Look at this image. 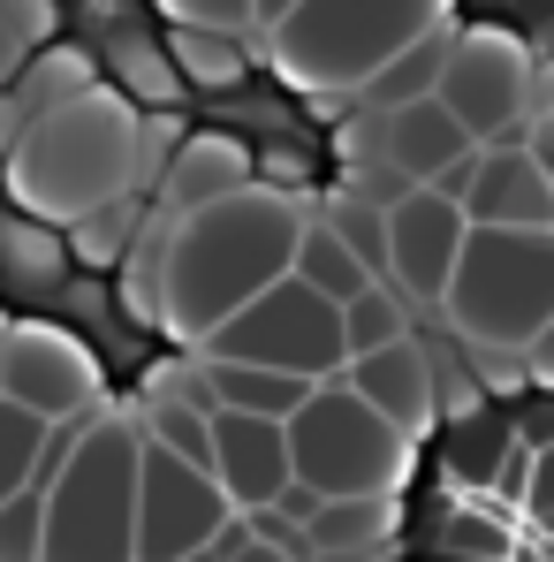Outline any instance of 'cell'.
<instances>
[{"mask_svg":"<svg viewBox=\"0 0 554 562\" xmlns=\"http://www.w3.org/2000/svg\"><path fill=\"white\" fill-rule=\"evenodd\" d=\"M152 122L145 106L114 92V85H92V92L46 99L23 114L15 145L0 153V183L15 190L23 205H38L46 221H69L84 228L99 213H114L129 190H145L160 176V153H152Z\"/></svg>","mask_w":554,"mask_h":562,"instance_id":"cell-1","label":"cell"},{"mask_svg":"<svg viewBox=\"0 0 554 562\" xmlns=\"http://www.w3.org/2000/svg\"><path fill=\"white\" fill-rule=\"evenodd\" d=\"M304 198H281L267 183H236L205 205L168 213L160 228V327L176 342H197L221 312H236L259 281L289 267Z\"/></svg>","mask_w":554,"mask_h":562,"instance_id":"cell-2","label":"cell"},{"mask_svg":"<svg viewBox=\"0 0 554 562\" xmlns=\"http://www.w3.org/2000/svg\"><path fill=\"white\" fill-rule=\"evenodd\" d=\"M547 296H554V236L540 221H463L456 267L441 289V319L463 350L524 358V373H547Z\"/></svg>","mask_w":554,"mask_h":562,"instance_id":"cell-3","label":"cell"},{"mask_svg":"<svg viewBox=\"0 0 554 562\" xmlns=\"http://www.w3.org/2000/svg\"><path fill=\"white\" fill-rule=\"evenodd\" d=\"M129 486H137V418H114V411L77 418L61 464L46 479L38 555L122 562L129 555Z\"/></svg>","mask_w":554,"mask_h":562,"instance_id":"cell-4","label":"cell"},{"mask_svg":"<svg viewBox=\"0 0 554 562\" xmlns=\"http://www.w3.org/2000/svg\"><path fill=\"white\" fill-rule=\"evenodd\" d=\"M441 15L449 0H289L259 38L304 92H358L403 38Z\"/></svg>","mask_w":554,"mask_h":562,"instance_id":"cell-5","label":"cell"},{"mask_svg":"<svg viewBox=\"0 0 554 562\" xmlns=\"http://www.w3.org/2000/svg\"><path fill=\"white\" fill-rule=\"evenodd\" d=\"M433 99L456 114L478 145H532L547 153V54H532L517 31L501 23H456L449 15V46L433 69Z\"/></svg>","mask_w":554,"mask_h":562,"instance_id":"cell-6","label":"cell"},{"mask_svg":"<svg viewBox=\"0 0 554 562\" xmlns=\"http://www.w3.org/2000/svg\"><path fill=\"white\" fill-rule=\"evenodd\" d=\"M289 434V479L312 494H395L410 471V434L380 418L342 373L312 380V395L281 418Z\"/></svg>","mask_w":554,"mask_h":562,"instance_id":"cell-7","label":"cell"},{"mask_svg":"<svg viewBox=\"0 0 554 562\" xmlns=\"http://www.w3.org/2000/svg\"><path fill=\"white\" fill-rule=\"evenodd\" d=\"M197 358H251V366L327 380L342 373V312H335V296H319L304 274L281 267L274 281H259L236 312H221L197 335Z\"/></svg>","mask_w":554,"mask_h":562,"instance_id":"cell-8","label":"cell"},{"mask_svg":"<svg viewBox=\"0 0 554 562\" xmlns=\"http://www.w3.org/2000/svg\"><path fill=\"white\" fill-rule=\"evenodd\" d=\"M236 502L221 494V479L205 464H190L176 449L145 441L137 434V486H129V555L145 562H176L197 555L213 540V525L228 517Z\"/></svg>","mask_w":554,"mask_h":562,"instance_id":"cell-9","label":"cell"},{"mask_svg":"<svg viewBox=\"0 0 554 562\" xmlns=\"http://www.w3.org/2000/svg\"><path fill=\"white\" fill-rule=\"evenodd\" d=\"M456 244H463V205L441 198L433 183H410L387 205V267H380V281L403 304L433 312L441 289H449V267H456Z\"/></svg>","mask_w":554,"mask_h":562,"instance_id":"cell-10","label":"cell"},{"mask_svg":"<svg viewBox=\"0 0 554 562\" xmlns=\"http://www.w3.org/2000/svg\"><path fill=\"white\" fill-rule=\"evenodd\" d=\"M0 395H15L38 418H84V403L99 395V366L61 327L15 319V327H0Z\"/></svg>","mask_w":554,"mask_h":562,"instance_id":"cell-11","label":"cell"},{"mask_svg":"<svg viewBox=\"0 0 554 562\" xmlns=\"http://www.w3.org/2000/svg\"><path fill=\"white\" fill-rule=\"evenodd\" d=\"M342 380L365 395L380 418H395L410 441L433 426V411H441V366L426 358V342L403 327V335H387V342H372V350H350L342 358Z\"/></svg>","mask_w":554,"mask_h":562,"instance_id":"cell-12","label":"cell"},{"mask_svg":"<svg viewBox=\"0 0 554 562\" xmlns=\"http://www.w3.org/2000/svg\"><path fill=\"white\" fill-rule=\"evenodd\" d=\"M205 434H213V479H221V494H228L236 509L274 502L281 479H289V434H281V418L213 403V411H205Z\"/></svg>","mask_w":554,"mask_h":562,"instance_id":"cell-13","label":"cell"},{"mask_svg":"<svg viewBox=\"0 0 554 562\" xmlns=\"http://www.w3.org/2000/svg\"><path fill=\"white\" fill-rule=\"evenodd\" d=\"M463 221H554V183H547V153L501 137V145H478L471 160V183H463Z\"/></svg>","mask_w":554,"mask_h":562,"instance_id":"cell-14","label":"cell"},{"mask_svg":"<svg viewBox=\"0 0 554 562\" xmlns=\"http://www.w3.org/2000/svg\"><path fill=\"white\" fill-rule=\"evenodd\" d=\"M387 540H395V494H319L304 509V562L387 555Z\"/></svg>","mask_w":554,"mask_h":562,"instance_id":"cell-15","label":"cell"},{"mask_svg":"<svg viewBox=\"0 0 554 562\" xmlns=\"http://www.w3.org/2000/svg\"><path fill=\"white\" fill-rule=\"evenodd\" d=\"M197 366H205L213 403H228V411H267V418H289V411L312 395V380H304V373H281V366H251V358H197Z\"/></svg>","mask_w":554,"mask_h":562,"instance_id":"cell-16","label":"cell"},{"mask_svg":"<svg viewBox=\"0 0 554 562\" xmlns=\"http://www.w3.org/2000/svg\"><path fill=\"white\" fill-rule=\"evenodd\" d=\"M289 274H304L319 296H335V304H342V296H358V289L372 281V267L350 251V244H342V236H335V228H327V221H319V213H312V221H296Z\"/></svg>","mask_w":554,"mask_h":562,"instance_id":"cell-17","label":"cell"},{"mask_svg":"<svg viewBox=\"0 0 554 562\" xmlns=\"http://www.w3.org/2000/svg\"><path fill=\"white\" fill-rule=\"evenodd\" d=\"M335 312H342V358H350V350H372V342H387V335L410 327V304H403L380 274H372L358 296H342Z\"/></svg>","mask_w":554,"mask_h":562,"instance_id":"cell-18","label":"cell"},{"mask_svg":"<svg viewBox=\"0 0 554 562\" xmlns=\"http://www.w3.org/2000/svg\"><path fill=\"white\" fill-rule=\"evenodd\" d=\"M46 426H54V418H38V411H23L15 395H0V494L31 471L38 441H46Z\"/></svg>","mask_w":554,"mask_h":562,"instance_id":"cell-19","label":"cell"},{"mask_svg":"<svg viewBox=\"0 0 554 562\" xmlns=\"http://www.w3.org/2000/svg\"><path fill=\"white\" fill-rule=\"evenodd\" d=\"M168 23H213V31H251V0H152Z\"/></svg>","mask_w":554,"mask_h":562,"instance_id":"cell-20","label":"cell"},{"mask_svg":"<svg viewBox=\"0 0 554 562\" xmlns=\"http://www.w3.org/2000/svg\"><path fill=\"white\" fill-rule=\"evenodd\" d=\"M281 8H289V0H251V31H267V23H274Z\"/></svg>","mask_w":554,"mask_h":562,"instance_id":"cell-21","label":"cell"}]
</instances>
